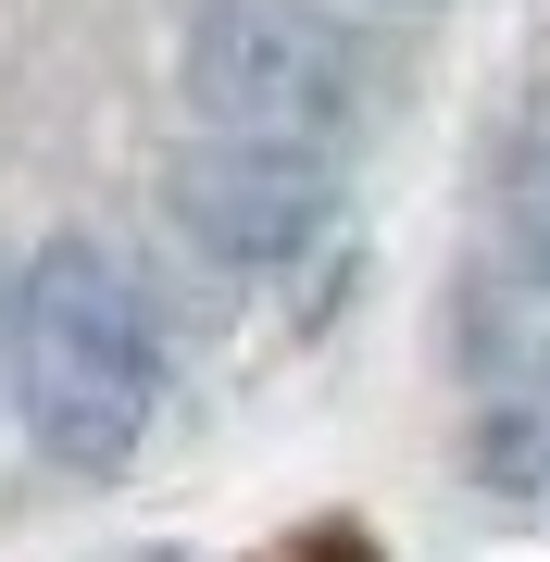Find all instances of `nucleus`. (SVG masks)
I'll return each instance as SVG.
<instances>
[{
    "label": "nucleus",
    "mask_w": 550,
    "mask_h": 562,
    "mask_svg": "<svg viewBox=\"0 0 550 562\" xmlns=\"http://www.w3.org/2000/svg\"><path fill=\"white\" fill-rule=\"evenodd\" d=\"M0 362H13V413L63 475H113L125 450L164 413V313L125 276L101 238H50L13 276V325H0Z\"/></svg>",
    "instance_id": "f257e3e1"
},
{
    "label": "nucleus",
    "mask_w": 550,
    "mask_h": 562,
    "mask_svg": "<svg viewBox=\"0 0 550 562\" xmlns=\"http://www.w3.org/2000/svg\"><path fill=\"white\" fill-rule=\"evenodd\" d=\"M489 413H475V475L489 487H550V325H501V350H475Z\"/></svg>",
    "instance_id": "20e7f679"
},
{
    "label": "nucleus",
    "mask_w": 550,
    "mask_h": 562,
    "mask_svg": "<svg viewBox=\"0 0 550 562\" xmlns=\"http://www.w3.org/2000/svg\"><path fill=\"white\" fill-rule=\"evenodd\" d=\"M164 201H176V225H188V238H201L213 262L263 276V262H301V250H313V238L338 225V150L201 138V150H176Z\"/></svg>",
    "instance_id": "7ed1b4c3"
},
{
    "label": "nucleus",
    "mask_w": 550,
    "mask_h": 562,
    "mask_svg": "<svg viewBox=\"0 0 550 562\" xmlns=\"http://www.w3.org/2000/svg\"><path fill=\"white\" fill-rule=\"evenodd\" d=\"M513 276L550 288V138H526V162H513Z\"/></svg>",
    "instance_id": "39448f33"
},
{
    "label": "nucleus",
    "mask_w": 550,
    "mask_h": 562,
    "mask_svg": "<svg viewBox=\"0 0 550 562\" xmlns=\"http://www.w3.org/2000/svg\"><path fill=\"white\" fill-rule=\"evenodd\" d=\"M188 101L213 138H263V150H338L363 63H350L326 0H201L188 13Z\"/></svg>",
    "instance_id": "f03ea898"
}]
</instances>
